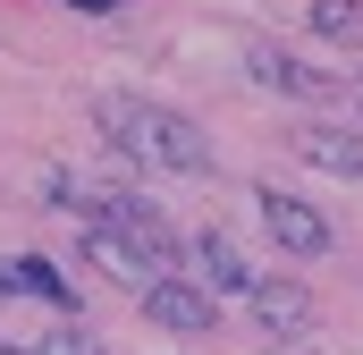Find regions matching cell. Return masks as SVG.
Wrapping results in <instances>:
<instances>
[{"mask_svg":"<svg viewBox=\"0 0 363 355\" xmlns=\"http://www.w3.org/2000/svg\"><path fill=\"white\" fill-rule=\"evenodd\" d=\"M93 127H101L127 161H144V170H178V178L211 170L203 127L178 119V110H161V102H144V93H101V102H93Z\"/></svg>","mask_w":363,"mask_h":355,"instance_id":"obj_1","label":"cell"},{"mask_svg":"<svg viewBox=\"0 0 363 355\" xmlns=\"http://www.w3.org/2000/svg\"><path fill=\"white\" fill-rule=\"evenodd\" d=\"M313 322H321V296L304 288V279H262L254 288V330L287 347V339H313Z\"/></svg>","mask_w":363,"mask_h":355,"instance_id":"obj_2","label":"cell"},{"mask_svg":"<svg viewBox=\"0 0 363 355\" xmlns=\"http://www.w3.org/2000/svg\"><path fill=\"white\" fill-rule=\"evenodd\" d=\"M254 203H262V229H271L287 254H304V263H313V254H330V220H321L304 195H287V186H262Z\"/></svg>","mask_w":363,"mask_h":355,"instance_id":"obj_3","label":"cell"},{"mask_svg":"<svg viewBox=\"0 0 363 355\" xmlns=\"http://www.w3.org/2000/svg\"><path fill=\"white\" fill-rule=\"evenodd\" d=\"M144 313H152L169 339H211V330H220V305H211L203 279H161V288L144 296Z\"/></svg>","mask_w":363,"mask_h":355,"instance_id":"obj_4","label":"cell"},{"mask_svg":"<svg viewBox=\"0 0 363 355\" xmlns=\"http://www.w3.org/2000/svg\"><path fill=\"white\" fill-rule=\"evenodd\" d=\"M296 161L321 178H363V127H330V119L296 127Z\"/></svg>","mask_w":363,"mask_h":355,"instance_id":"obj_5","label":"cell"},{"mask_svg":"<svg viewBox=\"0 0 363 355\" xmlns=\"http://www.w3.org/2000/svg\"><path fill=\"white\" fill-rule=\"evenodd\" d=\"M245 77H254V85H271V93H296V102H321V93H330L321 68H304V60H296V51H279V43H254V51H245Z\"/></svg>","mask_w":363,"mask_h":355,"instance_id":"obj_6","label":"cell"},{"mask_svg":"<svg viewBox=\"0 0 363 355\" xmlns=\"http://www.w3.org/2000/svg\"><path fill=\"white\" fill-rule=\"evenodd\" d=\"M194 263H203V288H211V296H245V305H254V288H262V279H254V263L237 254V237L203 229V237H194Z\"/></svg>","mask_w":363,"mask_h":355,"instance_id":"obj_7","label":"cell"},{"mask_svg":"<svg viewBox=\"0 0 363 355\" xmlns=\"http://www.w3.org/2000/svg\"><path fill=\"white\" fill-rule=\"evenodd\" d=\"M85 254H93V271H110V288H135V296H152V288H161V271L144 263L118 229H85Z\"/></svg>","mask_w":363,"mask_h":355,"instance_id":"obj_8","label":"cell"},{"mask_svg":"<svg viewBox=\"0 0 363 355\" xmlns=\"http://www.w3.org/2000/svg\"><path fill=\"white\" fill-rule=\"evenodd\" d=\"M0 296H43L51 313H68V279L43 263V254H17V263H0Z\"/></svg>","mask_w":363,"mask_h":355,"instance_id":"obj_9","label":"cell"},{"mask_svg":"<svg viewBox=\"0 0 363 355\" xmlns=\"http://www.w3.org/2000/svg\"><path fill=\"white\" fill-rule=\"evenodd\" d=\"M304 26H313L321 43L355 51V43H363V0H313V9H304Z\"/></svg>","mask_w":363,"mask_h":355,"instance_id":"obj_10","label":"cell"},{"mask_svg":"<svg viewBox=\"0 0 363 355\" xmlns=\"http://www.w3.org/2000/svg\"><path fill=\"white\" fill-rule=\"evenodd\" d=\"M26 355H110L93 330H77V322H60V330H43V339H26Z\"/></svg>","mask_w":363,"mask_h":355,"instance_id":"obj_11","label":"cell"},{"mask_svg":"<svg viewBox=\"0 0 363 355\" xmlns=\"http://www.w3.org/2000/svg\"><path fill=\"white\" fill-rule=\"evenodd\" d=\"M60 9H77V17H110V9H127V0H60Z\"/></svg>","mask_w":363,"mask_h":355,"instance_id":"obj_12","label":"cell"},{"mask_svg":"<svg viewBox=\"0 0 363 355\" xmlns=\"http://www.w3.org/2000/svg\"><path fill=\"white\" fill-rule=\"evenodd\" d=\"M271 355H313V347H304V339H287V347H271Z\"/></svg>","mask_w":363,"mask_h":355,"instance_id":"obj_13","label":"cell"},{"mask_svg":"<svg viewBox=\"0 0 363 355\" xmlns=\"http://www.w3.org/2000/svg\"><path fill=\"white\" fill-rule=\"evenodd\" d=\"M0 355H26V347H0Z\"/></svg>","mask_w":363,"mask_h":355,"instance_id":"obj_14","label":"cell"}]
</instances>
